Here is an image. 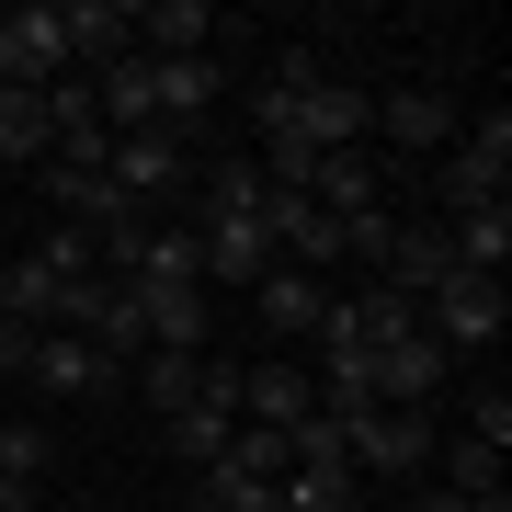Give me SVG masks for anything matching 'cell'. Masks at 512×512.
<instances>
[{
    "mask_svg": "<svg viewBox=\"0 0 512 512\" xmlns=\"http://www.w3.org/2000/svg\"><path fill=\"white\" fill-rule=\"evenodd\" d=\"M308 410H319V399H308V365H285V353L239 376V421H262V433H296Z\"/></svg>",
    "mask_w": 512,
    "mask_h": 512,
    "instance_id": "9a60e30c",
    "label": "cell"
},
{
    "mask_svg": "<svg viewBox=\"0 0 512 512\" xmlns=\"http://www.w3.org/2000/svg\"><path fill=\"white\" fill-rule=\"evenodd\" d=\"M23 376H35L46 399H92V387H114L126 365H114V353H92L80 330H35V353H23Z\"/></svg>",
    "mask_w": 512,
    "mask_h": 512,
    "instance_id": "9c48e42d",
    "label": "cell"
},
{
    "mask_svg": "<svg viewBox=\"0 0 512 512\" xmlns=\"http://www.w3.org/2000/svg\"><path fill=\"white\" fill-rule=\"evenodd\" d=\"M205 365H217V353H137V387H148V410H194L205 399Z\"/></svg>",
    "mask_w": 512,
    "mask_h": 512,
    "instance_id": "d6986e66",
    "label": "cell"
},
{
    "mask_svg": "<svg viewBox=\"0 0 512 512\" xmlns=\"http://www.w3.org/2000/svg\"><path fill=\"white\" fill-rule=\"evenodd\" d=\"M228 467H251V478H285V433H262V421H239V433H228Z\"/></svg>",
    "mask_w": 512,
    "mask_h": 512,
    "instance_id": "7402d4cb",
    "label": "cell"
},
{
    "mask_svg": "<svg viewBox=\"0 0 512 512\" xmlns=\"http://www.w3.org/2000/svg\"><path fill=\"white\" fill-rule=\"evenodd\" d=\"M23 353H35V330H23V319H0V387L23 376Z\"/></svg>",
    "mask_w": 512,
    "mask_h": 512,
    "instance_id": "d4e9b609",
    "label": "cell"
},
{
    "mask_svg": "<svg viewBox=\"0 0 512 512\" xmlns=\"http://www.w3.org/2000/svg\"><path fill=\"white\" fill-rule=\"evenodd\" d=\"M501 319H512L501 274H444L433 296H421V330H433L444 353H490V342H501Z\"/></svg>",
    "mask_w": 512,
    "mask_h": 512,
    "instance_id": "3957f363",
    "label": "cell"
},
{
    "mask_svg": "<svg viewBox=\"0 0 512 512\" xmlns=\"http://www.w3.org/2000/svg\"><path fill=\"white\" fill-rule=\"evenodd\" d=\"M57 35H69V69H114L137 46V12L126 0H57Z\"/></svg>",
    "mask_w": 512,
    "mask_h": 512,
    "instance_id": "4fadbf2b",
    "label": "cell"
},
{
    "mask_svg": "<svg viewBox=\"0 0 512 512\" xmlns=\"http://www.w3.org/2000/svg\"><path fill=\"white\" fill-rule=\"evenodd\" d=\"M46 148H57L46 92H12V80H0V171H46Z\"/></svg>",
    "mask_w": 512,
    "mask_h": 512,
    "instance_id": "e0dca14e",
    "label": "cell"
},
{
    "mask_svg": "<svg viewBox=\"0 0 512 512\" xmlns=\"http://www.w3.org/2000/svg\"><path fill=\"white\" fill-rule=\"evenodd\" d=\"M410 512H478L467 490H410Z\"/></svg>",
    "mask_w": 512,
    "mask_h": 512,
    "instance_id": "484cf974",
    "label": "cell"
},
{
    "mask_svg": "<svg viewBox=\"0 0 512 512\" xmlns=\"http://www.w3.org/2000/svg\"><path fill=\"white\" fill-rule=\"evenodd\" d=\"M103 183L137 205V217H160L171 194H194V148H171V137H114V160H103Z\"/></svg>",
    "mask_w": 512,
    "mask_h": 512,
    "instance_id": "277c9868",
    "label": "cell"
},
{
    "mask_svg": "<svg viewBox=\"0 0 512 512\" xmlns=\"http://www.w3.org/2000/svg\"><path fill=\"white\" fill-rule=\"evenodd\" d=\"M0 512H35V490H23V478H0Z\"/></svg>",
    "mask_w": 512,
    "mask_h": 512,
    "instance_id": "4316f807",
    "label": "cell"
},
{
    "mask_svg": "<svg viewBox=\"0 0 512 512\" xmlns=\"http://www.w3.org/2000/svg\"><path fill=\"white\" fill-rule=\"evenodd\" d=\"M467 433H478V444H501V456H512V399H501V387H490V399H467Z\"/></svg>",
    "mask_w": 512,
    "mask_h": 512,
    "instance_id": "cb8c5ba5",
    "label": "cell"
},
{
    "mask_svg": "<svg viewBox=\"0 0 512 512\" xmlns=\"http://www.w3.org/2000/svg\"><path fill=\"white\" fill-rule=\"evenodd\" d=\"M444 376H456V353H444L433 330H399L387 353H365V387H376V410H421V399H444Z\"/></svg>",
    "mask_w": 512,
    "mask_h": 512,
    "instance_id": "5b68a950",
    "label": "cell"
},
{
    "mask_svg": "<svg viewBox=\"0 0 512 512\" xmlns=\"http://www.w3.org/2000/svg\"><path fill=\"white\" fill-rule=\"evenodd\" d=\"M296 194H308L330 228H342V217H376V205H387V160H376V148H330V160H308Z\"/></svg>",
    "mask_w": 512,
    "mask_h": 512,
    "instance_id": "52a82bcc",
    "label": "cell"
},
{
    "mask_svg": "<svg viewBox=\"0 0 512 512\" xmlns=\"http://www.w3.org/2000/svg\"><path fill=\"white\" fill-rule=\"evenodd\" d=\"M194 251H205V285H239V296H251V285L285 262L262 217H194Z\"/></svg>",
    "mask_w": 512,
    "mask_h": 512,
    "instance_id": "ba28073f",
    "label": "cell"
},
{
    "mask_svg": "<svg viewBox=\"0 0 512 512\" xmlns=\"http://www.w3.org/2000/svg\"><path fill=\"white\" fill-rule=\"evenodd\" d=\"M194 478H205V512H274V478H251V467H228V456L194 467Z\"/></svg>",
    "mask_w": 512,
    "mask_h": 512,
    "instance_id": "44dd1931",
    "label": "cell"
},
{
    "mask_svg": "<svg viewBox=\"0 0 512 512\" xmlns=\"http://www.w3.org/2000/svg\"><path fill=\"white\" fill-rule=\"evenodd\" d=\"M148 80H160V137L194 148V126L217 114V57H148Z\"/></svg>",
    "mask_w": 512,
    "mask_h": 512,
    "instance_id": "7c38bea8",
    "label": "cell"
},
{
    "mask_svg": "<svg viewBox=\"0 0 512 512\" xmlns=\"http://www.w3.org/2000/svg\"><path fill=\"white\" fill-rule=\"evenodd\" d=\"M444 239H456V274H501L512 262V205H467V217H444Z\"/></svg>",
    "mask_w": 512,
    "mask_h": 512,
    "instance_id": "ac0fdd59",
    "label": "cell"
},
{
    "mask_svg": "<svg viewBox=\"0 0 512 512\" xmlns=\"http://www.w3.org/2000/svg\"><path fill=\"white\" fill-rule=\"evenodd\" d=\"M467 114L433 92V80H410V92H376V137H399V148H456Z\"/></svg>",
    "mask_w": 512,
    "mask_h": 512,
    "instance_id": "5bb4252c",
    "label": "cell"
},
{
    "mask_svg": "<svg viewBox=\"0 0 512 512\" xmlns=\"http://www.w3.org/2000/svg\"><path fill=\"white\" fill-rule=\"evenodd\" d=\"M478 512H512V490H501V501H478Z\"/></svg>",
    "mask_w": 512,
    "mask_h": 512,
    "instance_id": "83f0119b",
    "label": "cell"
},
{
    "mask_svg": "<svg viewBox=\"0 0 512 512\" xmlns=\"http://www.w3.org/2000/svg\"><path fill=\"white\" fill-rule=\"evenodd\" d=\"M205 35H217L205 0H148L137 12V57H205Z\"/></svg>",
    "mask_w": 512,
    "mask_h": 512,
    "instance_id": "2e32d148",
    "label": "cell"
},
{
    "mask_svg": "<svg viewBox=\"0 0 512 512\" xmlns=\"http://www.w3.org/2000/svg\"><path fill=\"white\" fill-rule=\"evenodd\" d=\"M387 239H399L387 205H376V217H342V251H353V262H387Z\"/></svg>",
    "mask_w": 512,
    "mask_h": 512,
    "instance_id": "603a6c76",
    "label": "cell"
},
{
    "mask_svg": "<svg viewBox=\"0 0 512 512\" xmlns=\"http://www.w3.org/2000/svg\"><path fill=\"white\" fill-rule=\"evenodd\" d=\"M444 274H456V239H444V217H410L399 239H387V262H376V285H387V296H410V308H421Z\"/></svg>",
    "mask_w": 512,
    "mask_h": 512,
    "instance_id": "30bf717a",
    "label": "cell"
},
{
    "mask_svg": "<svg viewBox=\"0 0 512 512\" xmlns=\"http://www.w3.org/2000/svg\"><path fill=\"white\" fill-rule=\"evenodd\" d=\"M433 456H444V490H467V501H501V444L456 433V444H433Z\"/></svg>",
    "mask_w": 512,
    "mask_h": 512,
    "instance_id": "ffe728a7",
    "label": "cell"
},
{
    "mask_svg": "<svg viewBox=\"0 0 512 512\" xmlns=\"http://www.w3.org/2000/svg\"><path fill=\"white\" fill-rule=\"evenodd\" d=\"M0 80H12V92H46V80H69L57 0H23V12H0Z\"/></svg>",
    "mask_w": 512,
    "mask_h": 512,
    "instance_id": "8992f818",
    "label": "cell"
},
{
    "mask_svg": "<svg viewBox=\"0 0 512 512\" xmlns=\"http://www.w3.org/2000/svg\"><path fill=\"white\" fill-rule=\"evenodd\" d=\"M251 319L274 330V342H319V319H330V285H319V274H296V262H274V274L251 285Z\"/></svg>",
    "mask_w": 512,
    "mask_h": 512,
    "instance_id": "8fae6325",
    "label": "cell"
},
{
    "mask_svg": "<svg viewBox=\"0 0 512 512\" xmlns=\"http://www.w3.org/2000/svg\"><path fill=\"white\" fill-rule=\"evenodd\" d=\"M433 194L456 205V217L512 194V114H478V126H456V148H444V171H433Z\"/></svg>",
    "mask_w": 512,
    "mask_h": 512,
    "instance_id": "7a4b0ae2",
    "label": "cell"
},
{
    "mask_svg": "<svg viewBox=\"0 0 512 512\" xmlns=\"http://www.w3.org/2000/svg\"><path fill=\"white\" fill-rule=\"evenodd\" d=\"M342 467L387 490V478H421L433 467V410H342Z\"/></svg>",
    "mask_w": 512,
    "mask_h": 512,
    "instance_id": "6da1fadb",
    "label": "cell"
}]
</instances>
